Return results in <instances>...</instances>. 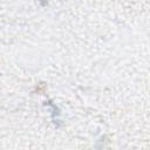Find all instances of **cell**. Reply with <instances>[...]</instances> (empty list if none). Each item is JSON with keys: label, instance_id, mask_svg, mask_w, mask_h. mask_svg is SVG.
Wrapping results in <instances>:
<instances>
[{"label": "cell", "instance_id": "cell-1", "mask_svg": "<svg viewBox=\"0 0 150 150\" xmlns=\"http://www.w3.org/2000/svg\"><path fill=\"white\" fill-rule=\"evenodd\" d=\"M38 1H39V2H41L42 5H45V4L47 2V0H38Z\"/></svg>", "mask_w": 150, "mask_h": 150}]
</instances>
